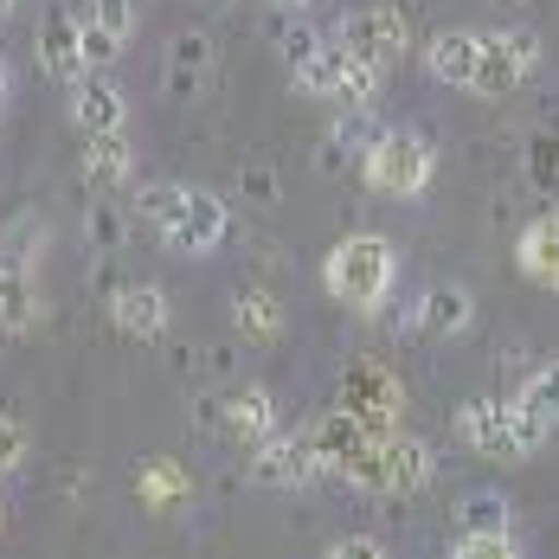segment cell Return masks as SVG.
Masks as SVG:
<instances>
[{"instance_id":"obj_3","label":"cell","mask_w":559,"mask_h":559,"mask_svg":"<svg viewBox=\"0 0 559 559\" xmlns=\"http://www.w3.org/2000/svg\"><path fill=\"white\" fill-rule=\"evenodd\" d=\"M341 476L354 489H373V496H412V489L431 483V450L418 438H399V425H392V431H380V438H367L354 450L341 463Z\"/></svg>"},{"instance_id":"obj_27","label":"cell","mask_w":559,"mask_h":559,"mask_svg":"<svg viewBox=\"0 0 559 559\" xmlns=\"http://www.w3.org/2000/svg\"><path fill=\"white\" fill-rule=\"evenodd\" d=\"M26 450H33V438H26V425H20L13 412H0V476H13V469L26 463Z\"/></svg>"},{"instance_id":"obj_17","label":"cell","mask_w":559,"mask_h":559,"mask_svg":"<svg viewBox=\"0 0 559 559\" xmlns=\"http://www.w3.org/2000/svg\"><path fill=\"white\" fill-rule=\"evenodd\" d=\"M39 58H46V71H52L58 84H78L91 64L78 52V13H46V26H39Z\"/></svg>"},{"instance_id":"obj_33","label":"cell","mask_w":559,"mask_h":559,"mask_svg":"<svg viewBox=\"0 0 559 559\" xmlns=\"http://www.w3.org/2000/svg\"><path fill=\"white\" fill-rule=\"evenodd\" d=\"M7 84H13V71H7V58H0V97H7Z\"/></svg>"},{"instance_id":"obj_5","label":"cell","mask_w":559,"mask_h":559,"mask_svg":"<svg viewBox=\"0 0 559 559\" xmlns=\"http://www.w3.org/2000/svg\"><path fill=\"white\" fill-rule=\"evenodd\" d=\"M431 168H438V155H431V142H425L418 129H380V135L367 142L360 180H367L373 193H386V200H418V193L431 187Z\"/></svg>"},{"instance_id":"obj_18","label":"cell","mask_w":559,"mask_h":559,"mask_svg":"<svg viewBox=\"0 0 559 559\" xmlns=\"http://www.w3.org/2000/svg\"><path fill=\"white\" fill-rule=\"evenodd\" d=\"M469 289L463 283H431L425 296H418V309H412V322L425 329V335H463L469 329Z\"/></svg>"},{"instance_id":"obj_6","label":"cell","mask_w":559,"mask_h":559,"mask_svg":"<svg viewBox=\"0 0 559 559\" xmlns=\"http://www.w3.org/2000/svg\"><path fill=\"white\" fill-rule=\"evenodd\" d=\"M380 78H386V71H373L367 58H354L341 39H322L316 52L296 64V84H302L309 97H329V104H347V110H360V104L380 91Z\"/></svg>"},{"instance_id":"obj_11","label":"cell","mask_w":559,"mask_h":559,"mask_svg":"<svg viewBox=\"0 0 559 559\" xmlns=\"http://www.w3.org/2000/svg\"><path fill=\"white\" fill-rule=\"evenodd\" d=\"M71 122L84 135H110V129H129V97L110 84V71H84L71 84Z\"/></svg>"},{"instance_id":"obj_7","label":"cell","mask_w":559,"mask_h":559,"mask_svg":"<svg viewBox=\"0 0 559 559\" xmlns=\"http://www.w3.org/2000/svg\"><path fill=\"white\" fill-rule=\"evenodd\" d=\"M540 71V39L534 33H476V97H514Z\"/></svg>"},{"instance_id":"obj_35","label":"cell","mask_w":559,"mask_h":559,"mask_svg":"<svg viewBox=\"0 0 559 559\" xmlns=\"http://www.w3.org/2000/svg\"><path fill=\"white\" fill-rule=\"evenodd\" d=\"M289 7H302V0H289Z\"/></svg>"},{"instance_id":"obj_23","label":"cell","mask_w":559,"mask_h":559,"mask_svg":"<svg viewBox=\"0 0 559 559\" xmlns=\"http://www.w3.org/2000/svg\"><path fill=\"white\" fill-rule=\"evenodd\" d=\"M456 534H508V502L502 496H469L456 508Z\"/></svg>"},{"instance_id":"obj_31","label":"cell","mask_w":559,"mask_h":559,"mask_svg":"<svg viewBox=\"0 0 559 559\" xmlns=\"http://www.w3.org/2000/svg\"><path fill=\"white\" fill-rule=\"evenodd\" d=\"M91 225H97V245H104V251H116V238H122V219H116L110 206H97V219H91Z\"/></svg>"},{"instance_id":"obj_8","label":"cell","mask_w":559,"mask_h":559,"mask_svg":"<svg viewBox=\"0 0 559 559\" xmlns=\"http://www.w3.org/2000/svg\"><path fill=\"white\" fill-rule=\"evenodd\" d=\"M329 39H341L354 58H367L373 71H392L405 58V46H412V26H405L399 7H354V13H341V26Z\"/></svg>"},{"instance_id":"obj_16","label":"cell","mask_w":559,"mask_h":559,"mask_svg":"<svg viewBox=\"0 0 559 559\" xmlns=\"http://www.w3.org/2000/svg\"><path fill=\"white\" fill-rule=\"evenodd\" d=\"M425 71H431L438 84L469 91V78H476V26H450V33H438V39L425 46Z\"/></svg>"},{"instance_id":"obj_20","label":"cell","mask_w":559,"mask_h":559,"mask_svg":"<svg viewBox=\"0 0 559 559\" xmlns=\"http://www.w3.org/2000/svg\"><path fill=\"white\" fill-rule=\"evenodd\" d=\"M39 322V289L26 277V264L0 258V329H33Z\"/></svg>"},{"instance_id":"obj_4","label":"cell","mask_w":559,"mask_h":559,"mask_svg":"<svg viewBox=\"0 0 559 559\" xmlns=\"http://www.w3.org/2000/svg\"><path fill=\"white\" fill-rule=\"evenodd\" d=\"M456 438L476 450V456H496V463H527L534 450L547 444V425L527 418L521 405H502V399H469L456 412Z\"/></svg>"},{"instance_id":"obj_21","label":"cell","mask_w":559,"mask_h":559,"mask_svg":"<svg viewBox=\"0 0 559 559\" xmlns=\"http://www.w3.org/2000/svg\"><path fill=\"white\" fill-rule=\"evenodd\" d=\"M231 322H238V335L271 341V335L283 329V309H277V296H264V289H245V296L231 302Z\"/></svg>"},{"instance_id":"obj_25","label":"cell","mask_w":559,"mask_h":559,"mask_svg":"<svg viewBox=\"0 0 559 559\" xmlns=\"http://www.w3.org/2000/svg\"><path fill=\"white\" fill-rule=\"evenodd\" d=\"M78 52H84V64H91V71H110L116 52H122V39H116V33H104L97 20H78Z\"/></svg>"},{"instance_id":"obj_14","label":"cell","mask_w":559,"mask_h":559,"mask_svg":"<svg viewBox=\"0 0 559 559\" xmlns=\"http://www.w3.org/2000/svg\"><path fill=\"white\" fill-rule=\"evenodd\" d=\"M110 322L122 329V335H135V341L162 335V329H168V296H162L155 283H122L116 302H110Z\"/></svg>"},{"instance_id":"obj_19","label":"cell","mask_w":559,"mask_h":559,"mask_svg":"<svg viewBox=\"0 0 559 559\" xmlns=\"http://www.w3.org/2000/svg\"><path fill=\"white\" fill-rule=\"evenodd\" d=\"M219 418H225V431H238V438H251V444L277 431V405H271V392L264 386H238L231 399H225Z\"/></svg>"},{"instance_id":"obj_1","label":"cell","mask_w":559,"mask_h":559,"mask_svg":"<svg viewBox=\"0 0 559 559\" xmlns=\"http://www.w3.org/2000/svg\"><path fill=\"white\" fill-rule=\"evenodd\" d=\"M142 219L162 231V245L180 251V258H213L225 238V200L219 193H206V187H148L142 193Z\"/></svg>"},{"instance_id":"obj_30","label":"cell","mask_w":559,"mask_h":559,"mask_svg":"<svg viewBox=\"0 0 559 559\" xmlns=\"http://www.w3.org/2000/svg\"><path fill=\"white\" fill-rule=\"evenodd\" d=\"M534 180H540L547 193H559V142H540V148H534Z\"/></svg>"},{"instance_id":"obj_26","label":"cell","mask_w":559,"mask_h":559,"mask_svg":"<svg viewBox=\"0 0 559 559\" xmlns=\"http://www.w3.org/2000/svg\"><path fill=\"white\" fill-rule=\"evenodd\" d=\"M78 20H97L104 33L129 39V33H135V0H84V7H78Z\"/></svg>"},{"instance_id":"obj_29","label":"cell","mask_w":559,"mask_h":559,"mask_svg":"<svg viewBox=\"0 0 559 559\" xmlns=\"http://www.w3.org/2000/svg\"><path fill=\"white\" fill-rule=\"evenodd\" d=\"M238 187H245L258 206H271V200H277V174H271V168H245V174H238Z\"/></svg>"},{"instance_id":"obj_10","label":"cell","mask_w":559,"mask_h":559,"mask_svg":"<svg viewBox=\"0 0 559 559\" xmlns=\"http://www.w3.org/2000/svg\"><path fill=\"white\" fill-rule=\"evenodd\" d=\"M399 405H405V392H399V380H392L386 367H354L341 380V412H354L367 431H392Z\"/></svg>"},{"instance_id":"obj_22","label":"cell","mask_w":559,"mask_h":559,"mask_svg":"<svg viewBox=\"0 0 559 559\" xmlns=\"http://www.w3.org/2000/svg\"><path fill=\"white\" fill-rule=\"evenodd\" d=\"M514 405H521L527 418H540V425L554 431V425H559V360H547V367H540V373H534V380L521 386V399H514Z\"/></svg>"},{"instance_id":"obj_34","label":"cell","mask_w":559,"mask_h":559,"mask_svg":"<svg viewBox=\"0 0 559 559\" xmlns=\"http://www.w3.org/2000/svg\"><path fill=\"white\" fill-rule=\"evenodd\" d=\"M7 13H13V0H0V20H7Z\"/></svg>"},{"instance_id":"obj_2","label":"cell","mask_w":559,"mask_h":559,"mask_svg":"<svg viewBox=\"0 0 559 559\" xmlns=\"http://www.w3.org/2000/svg\"><path fill=\"white\" fill-rule=\"evenodd\" d=\"M392 277H399V258H392L386 238H373V231L341 238L329 251V264H322V289L335 296L341 309H354V316H373L392 296Z\"/></svg>"},{"instance_id":"obj_32","label":"cell","mask_w":559,"mask_h":559,"mask_svg":"<svg viewBox=\"0 0 559 559\" xmlns=\"http://www.w3.org/2000/svg\"><path fill=\"white\" fill-rule=\"evenodd\" d=\"M380 540H335V559H373Z\"/></svg>"},{"instance_id":"obj_12","label":"cell","mask_w":559,"mask_h":559,"mask_svg":"<svg viewBox=\"0 0 559 559\" xmlns=\"http://www.w3.org/2000/svg\"><path fill=\"white\" fill-rule=\"evenodd\" d=\"M514 264H521V277L527 283L559 289V213H540V219L521 225V238H514Z\"/></svg>"},{"instance_id":"obj_24","label":"cell","mask_w":559,"mask_h":559,"mask_svg":"<svg viewBox=\"0 0 559 559\" xmlns=\"http://www.w3.org/2000/svg\"><path fill=\"white\" fill-rule=\"evenodd\" d=\"M180 496H187V476H180L174 463H148V469H142V502L148 508H174Z\"/></svg>"},{"instance_id":"obj_15","label":"cell","mask_w":559,"mask_h":559,"mask_svg":"<svg viewBox=\"0 0 559 559\" xmlns=\"http://www.w3.org/2000/svg\"><path fill=\"white\" fill-rule=\"evenodd\" d=\"M84 180L91 187H129L135 180V148H129V129H110V135H84Z\"/></svg>"},{"instance_id":"obj_9","label":"cell","mask_w":559,"mask_h":559,"mask_svg":"<svg viewBox=\"0 0 559 559\" xmlns=\"http://www.w3.org/2000/svg\"><path fill=\"white\" fill-rule=\"evenodd\" d=\"M322 476V456L309 444V431H271V438H258V456H251V483H264V489H302V483H316Z\"/></svg>"},{"instance_id":"obj_13","label":"cell","mask_w":559,"mask_h":559,"mask_svg":"<svg viewBox=\"0 0 559 559\" xmlns=\"http://www.w3.org/2000/svg\"><path fill=\"white\" fill-rule=\"evenodd\" d=\"M206 84H213V46H206V33H180L168 46V97L200 104Z\"/></svg>"},{"instance_id":"obj_28","label":"cell","mask_w":559,"mask_h":559,"mask_svg":"<svg viewBox=\"0 0 559 559\" xmlns=\"http://www.w3.org/2000/svg\"><path fill=\"white\" fill-rule=\"evenodd\" d=\"M456 559H514V534H456Z\"/></svg>"}]
</instances>
